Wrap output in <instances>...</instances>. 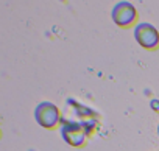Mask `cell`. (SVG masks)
Instances as JSON below:
<instances>
[{"label": "cell", "instance_id": "cell-4", "mask_svg": "<svg viewBox=\"0 0 159 151\" xmlns=\"http://www.w3.org/2000/svg\"><path fill=\"white\" fill-rule=\"evenodd\" d=\"M61 132H62L64 140L67 143H70L72 146H81L84 143V139H86V134H88L76 123H64Z\"/></svg>", "mask_w": 159, "mask_h": 151}, {"label": "cell", "instance_id": "cell-2", "mask_svg": "<svg viewBox=\"0 0 159 151\" xmlns=\"http://www.w3.org/2000/svg\"><path fill=\"white\" fill-rule=\"evenodd\" d=\"M134 38L136 41L143 47V48H156L159 45V33L157 30L150 25V24H139L136 27V31H134Z\"/></svg>", "mask_w": 159, "mask_h": 151}, {"label": "cell", "instance_id": "cell-3", "mask_svg": "<svg viewBox=\"0 0 159 151\" xmlns=\"http://www.w3.org/2000/svg\"><path fill=\"white\" fill-rule=\"evenodd\" d=\"M137 17L136 8L128 2H119L112 10V19L120 27H129Z\"/></svg>", "mask_w": 159, "mask_h": 151}, {"label": "cell", "instance_id": "cell-5", "mask_svg": "<svg viewBox=\"0 0 159 151\" xmlns=\"http://www.w3.org/2000/svg\"><path fill=\"white\" fill-rule=\"evenodd\" d=\"M157 131H159V128H157Z\"/></svg>", "mask_w": 159, "mask_h": 151}, {"label": "cell", "instance_id": "cell-1", "mask_svg": "<svg viewBox=\"0 0 159 151\" xmlns=\"http://www.w3.org/2000/svg\"><path fill=\"white\" fill-rule=\"evenodd\" d=\"M34 117H36V122L42 126V128H55L59 122V111L58 108L53 104V103H48V101H44L41 104H38L36 111H34Z\"/></svg>", "mask_w": 159, "mask_h": 151}]
</instances>
